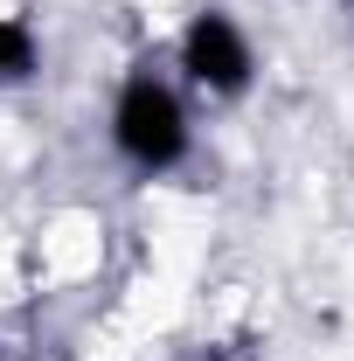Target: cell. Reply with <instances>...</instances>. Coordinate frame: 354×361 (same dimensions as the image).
Masks as SVG:
<instances>
[{"label": "cell", "mask_w": 354, "mask_h": 361, "mask_svg": "<svg viewBox=\"0 0 354 361\" xmlns=\"http://www.w3.org/2000/svg\"><path fill=\"white\" fill-rule=\"evenodd\" d=\"M111 153L133 167V174L160 180L174 174L181 160L195 153V126H188V104H181V90L167 77H153V70H133L118 97H111Z\"/></svg>", "instance_id": "cell-1"}, {"label": "cell", "mask_w": 354, "mask_h": 361, "mask_svg": "<svg viewBox=\"0 0 354 361\" xmlns=\"http://www.w3.org/2000/svg\"><path fill=\"white\" fill-rule=\"evenodd\" d=\"M181 70H188V84H202L209 97H243L257 84V49L236 28L229 7H202L181 28Z\"/></svg>", "instance_id": "cell-2"}, {"label": "cell", "mask_w": 354, "mask_h": 361, "mask_svg": "<svg viewBox=\"0 0 354 361\" xmlns=\"http://www.w3.org/2000/svg\"><path fill=\"white\" fill-rule=\"evenodd\" d=\"M35 70H42V42H35V28H28L21 14H0V90L35 84Z\"/></svg>", "instance_id": "cell-3"}]
</instances>
